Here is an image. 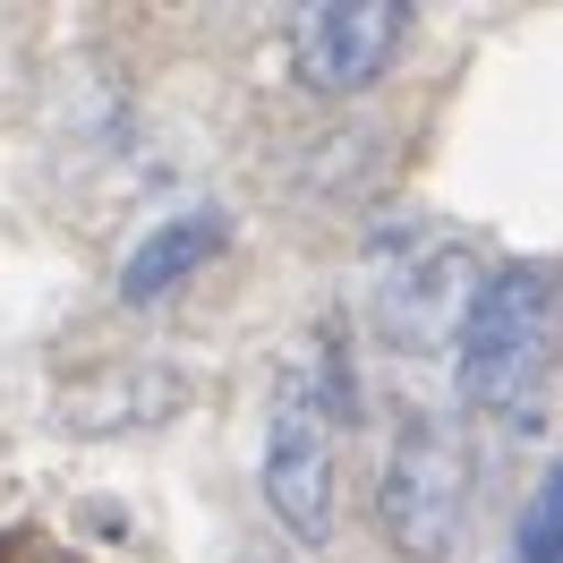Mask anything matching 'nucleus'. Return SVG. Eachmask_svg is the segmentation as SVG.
Instances as JSON below:
<instances>
[{
	"mask_svg": "<svg viewBox=\"0 0 563 563\" xmlns=\"http://www.w3.org/2000/svg\"><path fill=\"white\" fill-rule=\"evenodd\" d=\"M563 358V282L547 265H495L470 299V324L453 342V385L470 410L512 427H538L547 385Z\"/></svg>",
	"mask_w": 563,
	"mask_h": 563,
	"instance_id": "1",
	"label": "nucleus"
},
{
	"mask_svg": "<svg viewBox=\"0 0 563 563\" xmlns=\"http://www.w3.org/2000/svg\"><path fill=\"white\" fill-rule=\"evenodd\" d=\"M342 419L351 385L324 351L290 358L274 385V427H265V504L299 547H324L342 521Z\"/></svg>",
	"mask_w": 563,
	"mask_h": 563,
	"instance_id": "2",
	"label": "nucleus"
},
{
	"mask_svg": "<svg viewBox=\"0 0 563 563\" xmlns=\"http://www.w3.org/2000/svg\"><path fill=\"white\" fill-rule=\"evenodd\" d=\"M376 521H385L393 555L410 563H444L470 529V444L453 419H401L393 453L376 470Z\"/></svg>",
	"mask_w": 563,
	"mask_h": 563,
	"instance_id": "3",
	"label": "nucleus"
},
{
	"mask_svg": "<svg viewBox=\"0 0 563 563\" xmlns=\"http://www.w3.org/2000/svg\"><path fill=\"white\" fill-rule=\"evenodd\" d=\"M410 43V0H317L290 18V77L308 95H367Z\"/></svg>",
	"mask_w": 563,
	"mask_h": 563,
	"instance_id": "4",
	"label": "nucleus"
},
{
	"mask_svg": "<svg viewBox=\"0 0 563 563\" xmlns=\"http://www.w3.org/2000/svg\"><path fill=\"white\" fill-rule=\"evenodd\" d=\"M478 282H487V265L470 240H410L376 282V333L393 351H444L470 324Z\"/></svg>",
	"mask_w": 563,
	"mask_h": 563,
	"instance_id": "5",
	"label": "nucleus"
},
{
	"mask_svg": "<svg viewBox=\"0 0 563 563\" xmlns=\"http://www.w3.org/2000/svg\"><path fill=\"white\" fill-rule=\"evenodd\" d=\"M222 247H231V213H222V206L163 213V222L129 247V265H120V308H163L179 282H197Z\"/></svg>",
	"mask_w": 563,
	"mask_h": 563,
	"instance_id": "6",
	"label": "nucleus"
},
{
	"mask_svg": "<svg viewBox=\"0 0 563 563\" xmlns=\"http://www.w3.org/2000/svg\"><path fill=\"white\" fill-rule=\"evenodd\" d=\"M188 401V376L179 367H154V358H129V367H103L60 401V427L69 435H129V427H154Z\"/></svg>",
	"mask_w": 563,
	"mask_h": 563,
	"instance_id": "7",
	"label": "nucleus"
},
{
	"mask_svg": "<svg viewBox=\"0 0 563 563\" xmlns=\"http://www.w3.org/2000/svg\"><path fill=\"white\" fill-rule=\"evenodd\" d=\"M512 563H563V470H547V478H538V495L521 504Z\"/></svg>",
	"mask_w": 563,
	"mask_h": 563,
	"instance_id": "8",
	"label": "nucleus"
},
{
	"mask_svg": "<svg viewBox=\"0 0 563 563\" xmlns=\"http://www.w3.org/2000/svg\"><path fill=\"white\" fill-rule=\"evenodd\" d=\"M240 563H290V555H282V547H265V538H247V547H240Z\"/></svg>",
	"mask_w": 563,
	"mask_h": 563,
	"instance_id": "9",
	"label": "nucleus"
}]
</instances>
